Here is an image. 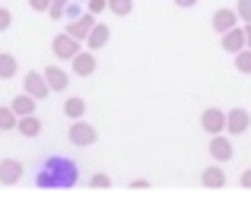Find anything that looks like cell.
Wrapping results in <instances>:
<instances>
[{
	"label": "cell",
	"mask_w": 251,
	"mask_h": 206,
	"mask_svg": "<svg viewBox=\"0 0 251 206\" xmlns=\"http://www.w3.org/2000/svg\"><path fill=\"white\" fill-rule=\"evenodd\" d=\"M76 184V165L67 159H48L38 175V187H74Z\"/></svg>",
	"instance_id": "cell-1"
},
{
	"label": "cell",
	"mask_w": 251,
	"mask_h": 206,
	"mask_svg": "<svg viewBox=\"0 0 251 206\" xmlns=\"http://www.w3.org/2000/svg\"><path fill=\"white\" fill-rule=\"evenodd\" d=\"M51 51H54L61 61H74V57L80 54V42H76L70 32H64V35H57L54 42H51Z\"/></svg>",
	"instance_id": "cell-2"
},
{
	"label": "cell",
	"mask_w": 251,
	"mask_h": 206,
	"mask_svg": "<svg viewBox=\"0 0 251 206\" xmlns=\"http://www.w3.org/2000/svg\"><path fill=\"white\" fill-rule=\"evenodd\" d=\"M70 143H74V146H92V143H96V127L86 124L83 117L74 121V124H70Z\"/></svg>",
	"instance_id": "cell-3"
},
{
	"label": "cell",
	"mask_w": 251,
	"mask_h": 206,
	"mask_svg": "<svg viewBox=\"0 0 251 206\" xmlns=\"http://www.w3.org/2000/svg\"><path fill=\"white\" fill-rule=\"evenodd\" d=\"M25 92H29L32 98H48L51 86H48V76H45V70H42V73L32 70L29 76H25Z\"/></svg>",
	"instance_id": "cell-4"
},
{
	"label": "cell",
	"mask_w": 251,
	"mask_h": 206,
	"mask_svg": "<svg viewBox=\"0 0 251 206\" xmlns=\"http://www.w3.org/2000/svg\"><path fill=\"white\" fill-rule=\"evenodd\" d=\"M92 25H96V16H92V13L86 10L80 19H74V23L67 25V32L76 38V42H86V38H89V32H92Z\"/></svg>",
	"instance_id": "cell-5"
},
{
	"label": "cell",
	"mask_w": 251,
	"mask_h": 206,
	"mask_svg": "<svg viewBox=\"0 0 251 206\" xmlns=\"http://www.w3.org/2000/svg\"><path fill=\"white\" fill-rule=\"evenodd\" d=\"M201 124H203V130H210V134H220V130L226 127V114L216 111V108H210V111H203Z\"/></svg>",
	"instance_id": "cell-6"
},
{
	"label": "cell",
	"mask_w": 251,
	"mask_h": 206,
	"mask_svg": "<svg viewBox=\"0 0 251 206\" xmlns=\"http://www.w3.org/2000/svg\"><path fill=\"white\" fill-rule=\"evenodd\" d=\"M19 178H23V165H19L16 159H6V162H0V181H3V184H16Z\"/></svg>",
	"instance_id": "cell-7"
},
{
	"label": "cell",
	"mask_w": 251,
	"mask_h": 206,
	"mask_svg": "<svg viewBox=\"0 0 251 206\" xmlns=\"http://www.w3.org/2000/svg\"><path fill=\"white\" fill-rule=\"evenodd\" d=\"M74 73H80V76H89V73H96V57L89 54V51H80V54L74 57Z\"/></svg>",
	"instance_id": "cell-8"
},
{
	"label": "cell",
	"mask_w": 251,
	"mask_h": 206,
	"mask_svg": "<svg viewBox=\"0 0 251 206\" xmlns=\"http://www.w3.org/2000/svg\"><path fill=\"white\" fill-rule=\"evenodd\" d=\"M105 42H108V25L105 23H96L92 25V32H89V38H86V48H105Z\"/></svg>",
	"instance_id": "cell-9"
},
{
	"label": "cell",
	"mask_w": 251,
	"mask_h": 206,
	"mask_svg": "<svg viewBox=\"0 0 251 206\" xmlns=\"http://www.w3.org/2000/svg\"><path fill=\"white\" fill-rule=\"evenodd\" d=\"M45 76H48L51 92H64V89H67V83H70V76L61 67H48V70H45Z\"/></svg>",
	"instance_id": "cell-10"
},
{
	"label": "cell",
	"mask_w": 251,
	"mask_h": 206,
	"mask_svg": "<svg viewBox=\"0 0 251 206\" xmlns=\"http://www.w3.org/2000/svg\"><path fill=\"white\" fill-rule=\"evenodd\" d=\"M35 102H38V98H32L29 92H25V95H16V98H13L10 108L16 111L19 117H25V114H35Z\"/></svg>",
	"instance_id": "cell-11"
},
{
	"label": "cell",
	"mask_w": 251,
	"mask_h": 206,
	"mask_svg": "<svg viewBox=\"0 0 251 206\" xmlns=\"http://www.w3.org/2000/svg\"><path fill=\"white\" fill-rule=\"evenodd\" d=\"M245 32H239V29H229V32H223V48L226 51H235V54H239L242 51V45H245Z\"/></svg>",
	"instance_id": "cell-12"
},
{
	"label": "cell",
	"mask_w": 251,
	"mask_h": 206,
	"mask_svg": "<svg viewBox=\"0 0 251 206\" xmlns=\"http://www.w3.org/2000/svg\"><path fill=\"white\" fill-rule=\"evenodd\" d=\"M16 130H19L23 137H38V134H42V121H38L35 114H25V117H19Z\"/></svg>",
	"instance_id": "cell-13"
},
{
	"label": "cell",
	"mask_w": 251,
	"mask_h": 206,
	"mask_svg": "<svg viewBox=\"0 0 251 206\" xmlns=\"http://www.w3.org/2000/svg\"><path fill=\"white\" fill-rule=\"evenodd\" d=\"M213 29H216V32L235 29V13H232V10H220V13L213 16Z\"/></svg>",
	"instance_id": "cell-14"
},
{
	"label": "cell",
	"mask_w": 251,
	"mask_h": 206,
	"mask_svg": "<svg viewBox=\"0 0 251 206\" xmlns=\"http://www.w3.org/2000/svg\"><path fill=\"white\" fill-rule=\"evenodd\" d=\"M226 127L232 130V134H242V130L248 127V111H232V114L226 117Z\"/></svg>",
	"instance_id": "cell-15"
},
{
	"label": "cell",
	"mask_w": 251,
	"mask_h": 206,
	"mask_svg": "<svg viewBox=\"0 0 251 206\" xmlns=\"http://www.w3.org/2000/svg\"><path fill=\"white\" fill-rule=\"evenodd\" d=\"M64 114L70 117V121H80L86 114V102L83 98H67V105H64Z\"/></svg>",
	"instance_id": "cell-16"
},
{
	"label": "cell",
	"mask_w": 251,
	"mask_h": 206,
	"mask_svg": "<svg viewBox=\"0 0 251 206\" xmlns=\"http://www.w3.org/2000/svg\"><path fill=\"white\" fill-rule=\"evenodd\" d=\"M210 152H213V159H229L232 156V146H229V139H223V137H213V143H210Z\"/></svg>",
	"instance_id": "cell-17"
},
{
	"label": "cell",
	"mask_w": 251,
	"mask_h": 206,
	"mask_svg": "<svg viewBox=\"0 0 251 206\" xmlns=\"http://www.w3.org/2000/svg\"><path fill=\"white\" fill-rule=\"evenodd\" d=\"M19 124V114L6 105V108H0V130H13Z\"/></svg>",
	"instance_id": "cell-18"
},
{
	"label": "cell",
	"mask_w": 251,
	"mask_h": 206,
	"mask_svg": "<svg viewBox=\"0 0 251 206\" xmlns=\"http://www.w3.org/2000/svg\"><path fill=\"white\" fill-rule=\"evenodd\" d=\"M16 73V57L13 54H0V79H10Z\"/></svg>",
	"instance_id": "cell-19"
},
{
	"label": "cell",
	"mask_w": 251,
	"mask_h": 206,
	"mask_svg": "<svg viewBox=\"0 0 251 206\" xmlns=\"http://www.w3.org/2000/svg\"><path fill=\"white\" fill-rule=\"evenodd\" d=\"M108 10L115 13V16H127V13L134 10V0H108Z\"/></svg>",
	"instance_id": "cell-20"
},
{
	"label": "cell",
	"mask_w": 251,
	"mask_h": 206,
	"mask_svg": "<svg viewBox=\"0 0 251 206\" xmlns=\"http://www.w3.org/2000/svg\"><path fill=\"white\" fill-rule=\"evenodd\" d=\"M223 181H226V178H223L220 168H207L203 171V184H207V187H223Z\"/></svg>",
	"instance_id": "cell-21"
},
{
	"label": "cell",
	"mask_w": 251,
	"mask_h": 206,
	"mask_svg": "<svg viewBox=\"0 0 251 206\" xmlns=\"http://www.w3.org/2000/svg\"><path fill=\"white\" fill-rule=\"evenodd\" d=\"M67 3H70V0H51V10H48V16H51V19H61L64 13H67Z\"/></svg>",
	"instance_id": "cell-22"
},
{
	"label": "cell",
	"mask_w": 251,
	"mask_h": 206,
	"mask_svg": "<svg viewBox=\"0 0 251 206\" xmlns=\"http://www.w3.org/2000/svg\"><path fill=\"white\" fill-rule=\"evenodd\" d=\"M235 64H239V70H242V73H251V51H239Z\"/></svg>",
	"instance_id": "cell-23"
},
{
	"label": "cell",
	"mask_w": 251,
	"mask_h": 206,
	"mask_svg": "<svg viewBox=\"0 0 251 206\" xmlns=\"http://www.w3.org/2000/svg\"><path fill=\"white\" fill-rule=\"evenodd\" d=\"M86 10L96 16V13H102V10H108V0H86Z\"/></svg>",
	"instance_id": "cell-24"
},
{
	"label": "cell",
	"mask_w": 251,
	"mask_h": 206,
	"mask_svg": "<svg viewBox=\"0 0 251 206\" xmlns=\"http://www.w3.org/2000/svg\"><path fill=\"white\" fill-rule=\"evenodd\" d=\"M64 16H67L70 23H74V19H80V16H83V10H80V0H76V3H67V13H64Z\"/></svg>",
	"instance_id": "cell-25"
},
{
	"label": "cell",
	"mask_w": 251,
	"mask_h": 206,
	"mask_svg": "<svg viewBox=\"0 0 251 206\" xmlns=\"http://www.w3.org/2000/svg\"><path fill=\"white\" fill-rule=\"evenodd\" d=\"M29 6H32L35 13H48V10H51V0H29Z\"/></svg>",
	"instance_id": "cell-26"
},
{
	"label": "cell",
	"mask_w": 251,
	"mask_h": 206,
	"mask_svg": "<svg viewBox=\"0 0 251 206\" xmlns=\"http://www.w3.org/2000/svg\"><path fill=\"white\" fill-rule=\"evenodd\" d=\"M10 23H13L10 10H3V6H0V32H6V29H10Z\"/></svg>",
	"instance_id": "cell-27"
},
{
	"label": "cell",
	"mask_w": 251,
	"mask_h": 206,
	"mask_svg": "<svg viewBox=\"0 0 251 206\" xmlns=\"http://www.w3.org/2000/svg\"><path fill=\"white\" fill-rule=\"evenodd\" d=\"M239 13L251 23V0H239Z\"/></svg>",
	"instance_id": "cell-28"
},
{
	"label": "cell",
	"mask_w": 251,
	"mask_h": 206,
	"mask_svg": "<svg viewBox=\"0 0 251 206\" xmlns=\"http://www.w3.org/2000/svg\"><path fill=\"white\" fill-rule=\"evenodd\" d=\"M89 184H92V187H108V178H105V175H96Z\"/></svg>",
	"instance_id": "cell-29"
},
{
	"label": "cell",
	"mask_w": 251,
	"mask_h": 206,
	"mask_svg": "<svg viewBox=\"0 0 251 206\" xmlns=\"http://www.w3.org/2000/svg\"><path fill=\"white\" fill-rule=\"evenodd\" d=\"M242 184H245V187H251V171H245V178H242Z\"/></svg>",
	"instance_id": "cell-30"
},
{
	"label": "cell",
	"mask_w": 251,
	"mask_h": 206,
	"mask_svg": "<svg viewBox=\"0 0 251 206\" xmlns=\"http://www.w3.org/2000/svg\"><path fill=\"white\" fill-rule=\"evenodd\" d=\"M178 6H194V0H175Z\"/></svg>",
	"instance_id": "cell-31"
},
{
	"label": "cell",
	"mask_w": 251,
	"mask_h": 206,
	"mask_svg": "<svg viewBox=\"0 0 251 206\" xmlns=\"http://www.w3.org/2000/svg\"><path fill=\"white\" fill-rule=\"evenodd\" d=\"M245 35H248V42H251V25H248V29H245Z\"/></svg>",
	"instance_id": "cell-32"
},
{
	"label": "cell",
	"mask_w": 251,
	"mask_h": 206,
	"mask_svg": "<svg viewBox=\"0 0 251 206\" xmlns=\"http://www.w3.org/2000/svg\"><path fill=\"white\" fill-rule=\"evenodd\" d=\"M80 3H86V0H80Z\"/></svg>",
	"instance_id": "cell-33"
}]
</instances>
